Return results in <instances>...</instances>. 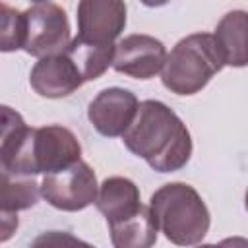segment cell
<instances>
[{
    "label": "cell",
    "mask_w": 248,
    "mask_h": 248,
    "mask_svg": "<svg viewBox=\"0 0 248 248\" xmlns=\"http://www.w3.org/2000/svg\"><path fill=\"white\" fill-rule=\"evenodd\" d=\"M130 153L143 159L157 172H176L192 157V136L180 116L163 101L145 99L122 134Z\"/></svg>",
    "instance_id": "cell-1"
},
{
    "label": "cell",
    "mask_w": 248,
    "mask_h": 248,
    "mask_svg": "<svg viewBox=\"0 0 248 248\" xmlns=\"http://www.w3.org/2000/svg\"><path fill=\"white\" fill-rule=\"evenodd\" d=\"M0 151L10 170L21 178L60 172L81 159L79 140L62 124L27 126Z\"/></svg>",
    "instance_id": "cell-2"
},
{
    "label": "cell",
    "mask_w": 248,
    "mask_h": 248,
    "mask_svg": "<svg viewBox=\"0 0 248 248\" xmlns=\"http://www.w3.org/2000/svg\"><path fill=\"white\" fill-rule=\"evenodd\" d=\"M147 207L157 231L176 246L200 244L211 225L203 198L186 182L163 184L151 194Z\"/></svg>",
    "instance_id": "cell-3"
},
{
    "label": "cell",
    "mask_w": 248,
    "mask_h": 248,
    "mask_svg": "<svg viewBox=\"0 0 248 248\" xmlns=\"http://www.w3.org/2000/svg\"><path fill=\"white\" fill-rule=\"evenodd\" d=\"M223 68V58L213 35L192 33L182 37L170 52H167L161 68V81L170 93L188 97L200 93Z\"/></svg>",
    "instance_id": "cell-4"
},
{
    "label": "cell",
    "mask_w": 248,
    "mask_h": 248,
    "mask_svg": "<svg viewBox=\"0 0 248 248\" xmlns=\"http://www.w3.org/2000/svg\"><path fill=\"white\" fill-rule=\"evenodd\" d=\"M23 14V43L21 48L35 56L45 58L60 54L70 45L68 14L56 2H35Z\"/></svg>",
    "instance_id": "cell-5"
},
{
    "label": "cell",
    "mask_w": 248,
    "mask_h": 248,
    "mask_svg": "<svg viewBox=\"0 0 248 248\" xmlns=\"http://www.w3.org/2000/svg\"><path fill=\"white\" fill-rule=\"evenodd\" d=\"M97 190L95 170L83 159L60 172L45 174L39 184L43 200L60 211H81L89 207L95 203Z\"/></svg>",
    "instance_id": "cell-6"
},
{
    "label": "cell",
    "mask_w": 248,
    "mask_h": 248,
    "mask_svg": "<svg viewBox=\"0 0 248 248\" xmlns=\"http://www.w3.org/2000/svg\"><path fill=\"white\" fill-rule=\"evenodd\" d=\"M76 39L89 45H114L126 27L128 8L120 0H81Z\"/></svg>",
    "instance_id": "cell-7"
},
{
    "label": "cell",
    "mask_w": 248,
    "mask_h": 248,
    "mask_svg": "<svg viewBox=\"0 0 248 248\" xmlns=\"http://www.w3.org/2000/svg\"><path fill=\"white\" fill-rule=\"evenodd\" d=\"M165 58L167 48L163 41L153 35L134 33L114 43L112 68L134 79H151L161 72Z\"/></svg>",
    "instance_id": "cell-8"
},
{
    "label": "cell",
    "mask_w": 248,
    "mask_h": 248,
    "mask_svg": "<svg viewBox=\"0 0 248 248\" xmlns=\"http://www.w3.org/2000/svg\"><path fill=\"white\" fill-rule=\"evenodd\" d=\"M138 97L124 87L101 89L87 107L91 126L105 138L122 136L138 112Z\"/></svg>",
    "instance_id": "cell-9"
},
{
    "label": "cell",
    "mask_w": 248,
    "mask_h": 248,
    "mask_svg": "<svg viewBox=\"0 0 248 248\" xmlns=\"http://www.w3.org/2000/svg\"><path fill=\"white\" fill-rule=\"evenodd\" d=\"M33 91L46 99H62L78 91L85 81L76 62L66 54H52L39 58L29 74Z\"/></svg>",
    "instance_id": "cell-10"
},
{
    "label": "cell",
    "mask_w": 248,
    "mask_h": 248,
    "mask_svg": "<svg viewBox=\"0 0 248 248\" xmlns=\"http://www.w3.org/2000/svg\"><path fill=\"white\" fill-rule=\"evenodd\" d=\"M140 188L126 176H108L99 184L95 207L105 217L107 225L130 219L141 209Z\"/></svg>",
    "instance_id": "cell-11"
},
{
    "label": "cell",
    "mask_w": 248,
    "mask_h": 248,
    "mask_svg": "<svg viewBox=\"0 0 248 248\" xmlns=\"http://www.w3.org/2000/svg\"><path fill=\"white\" fill-rule=\"evenodd\" d=\"M246 33H248V16L244 10L227 12L213 33V41L223 58V66L244 68L248 62L246 54Z\"/></svg>",
    "instance_id": "cell-12"
},
{
    "label": "cell",
    "mask_w": 248,
    "mask_h": 248,
    "mask_svg": "<svg viewBox=\"0 0 248 248\" xmlns=\"http://www.w3.org/2000/svg\"><path fill=\"white\" fill-rule=\"evenodd\" d=\"M108 232L114 248H153L159 234L147 205L130 219L108 225Z\"/></svg>",
    "instance_id": "cell-13"
},
{
    "label": "cell",
    "mask_w": 248,
    "mask_h": 248,
    "mask_svg": "<svg viewBox=\"0 0 248 248\" xmlns=\"http://www.w3.org/2000/svg\"><path fill=\"white\" fill-rule=\"evenodd\" d=\"M39 196V184L35 178L16 176L0 151V209L16 213L29 209L37 205Z\"/></svg>",
    "instance_id": "cell-14"
},
{
    "label": "cell",
    "mask_w": 248,
    "mask_h": 248,
    "mask_svg": "<svg viewBox=\"0 0 248 248\" xmlns=\"http://www.w3.org/2000/svg\"><path fill=\"white\" fill-rule=\"evenodd\" d=\"M64 52L76 62L83 81H93L112 66L114 45H89L74 37Z\"/></svg>",
    "instance_id": "cell-15"
},
{
    "label": "cell",
    "mask_w": 248,
    "mask_h": 248,
    "mask_svg": "<svg viewBox=\"0 0 248 248\" xmlns=\"http://www.w3.org/2000/svg\"><path fill=\"white\" fill-rule=\"evenodd\" d=\"M23 43V14L0 2V52L19 50Z\"/></svg>",
    "instance_id": "cell-16"
},
{
    "label": "cell",
    "mask_w": 248,
    "mask_h": 248,
    "mask_svg": "<svg viewBox=\"0 0 248 248\" xmlns=\"http://www.w3.org/2000/svg\"><path fill=\"white\" fill-rule=\"evenodd\" d=\"M29 248H95L68 231H45L33 238Z\"/></svg>",
    "instance_id": "cell-17"
},
{
    "label": "cell",
    "mask_w": 248,
    "mask_h": 248,
    "mask_svg": "<svg viewBox=\"0 0 248 248\" xmlns=\"http://www.w3.org/2000/svg\"><path fill=\"white\" fill-rule=\"evenodd\" d=\"M25 128L27 124L16 108L8 105H0V149H4Z\"/></svg>",
    "instance_id": "cell-18"
},
{
    "label": "cell",
    "mask_w": 248,
    "mask_h": 248,
    "mask_svg": "<svg viewBox=\"0 0 248 248\" xmlns=\"http://www.w3.org/2000/svg\"><path fill=\"white\" fill-rule=\"evenodd\" d=\"M19 227V217L16 211L0 209V242H8Z\"/></svg>",
    "instance_id": "cell-19"
},
{
    "label": "cell",
    "mask_w": 248,
    "mask_h": 248,
    "mask_svg": "<svg viewBox=\"0 0 248 248\" xmlns=\"http://www.w3.org/2000/svg\"><path fill=\"white\" fill-rule=\"evenodd\" d=\"M213 248H248V240L244 236H229L213 244Z\"/></svg>",
    "instance_id": "cell-20"
},
{
    "label": "cell",
    "mask_w": 248,
    "mask_h": 248,
    "mask_svg": "<svg viewBox=\"0 0 248 248\" xmlns=\"http://www.w3.org/2000/svg\"><path fill=\"white\" fill-rule=\"evenodd\" d=\"M198 248H213V244H200Z\"/></svg>",
    "instance_id": "cell-21"
}]
</instances>
